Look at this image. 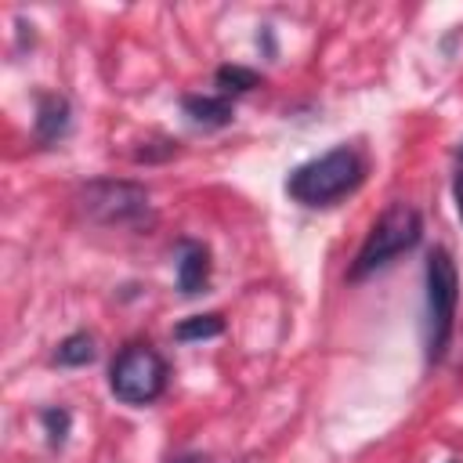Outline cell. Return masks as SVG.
<instances>
[{"instance_id":"obj_1","label":"cell","mask_w":463,"mask_h":463,"mask_svg":"<svg viewBox=\"0 0 463 463\" xmlns=\"http://www.w3.org/2000/svg\"><path fill=\"white\" fill-rule=\"evenodd\" d=\"M365 181V159L351 145H336L318 159L300 163L286 177V192L300 206H333Z\"/></svg>"},{"instance_id":"obj_2","label":"cell","mask_w":463,"mask_h":463,"mask_svg":"<svg viewBox=\"0 0 463 463\" xmlns=\"http://www.w3.org/2000/svg\"><path fill=\"white\" fill-rule=\"evenodd\" d=\"M420 235H423L420 210H416L412 203H405V199H394V203L380 213V221L369 228V235H365V242H362L354 264L347 268V279H351V282L369 279L373 271L387 268L394 257L416 250Z\"/></svg>"},{"instance_id":"obj_3","label":"cell","mask_w":463,"mask_h":463,"mask_svg":"<svg viewBox=\"0 0 463 463\" xmlns=\"http://www.w3.org/2000/svg\"><path fill=\"white\" fill-rule=\"evenodd\" d=\"M456 304H459L456 260L445 246H434L427 253V358L430 362L445 358V347L456 326Z\"/></svg>"},{"instance_id":"obj_4","label":"cell","mask_w":463,"mask_h":463,"mask_svg":"<svg viewBox=\"0 0 463 463\" xmlns=\"http://www.w3.org/2000/svg\"><path fill=\"white\" fill-rule=\"evenodd\" d=\"M109 387L127 405H152L166 391L163 354L148 344H127L109 369Z\"/></svg>"},{"instance_id":"obj_5","label":"cell","mask_w":463,"mask_h":463,"mask_svg":"<svg viewBox=\"0 0 463 463\" xmlns=\"http://www.w3.org/2000/svg\"><path fill=\"white\" fill-rule=\"evenodd\" d=\"M80 206L90 221L98 224H116V228H137L152 221V206H148V192L134 181H112V177H98L90 184L80 188Z\"/></svg>"},{"instance_id":"obj_6","label":"cell","mask_w":463,"mask_h":463,"mask_svg":"<svg viewBox=\"0 0 463 463\" xmlns=\"http://www.w3.org/2000/svg\"><path fill=\"white\" fill-rule=\"evenodd\" d=\"M72 127V109H69V98L65 94H36V119H33V130H36V141L40 145H54L69 134Z\"/></svg>"},{"instance_id":"obj_7","label":"cell","mask_w":463,"mask_h":463,"mask_svg":"<svg viewBox=\"0 0 463 463\" xmlns=\"http://www.w3.org/2000/svg\"><path fill=\"white\" fill-rule=\"evenodd\" d=\"M210 282V250L195 239L177 242V289L181 293H199Z\"/></svg>"},{"instance_id":"obj_8","label":"cell","mask_w":463,"mask_h":463,"mask_svg":"<svg viewBox=\"0 0 463 463\" xmlns=\"http://www.w3.org/2000/svg\"><path fill=\"white\" fill-rule=\"evenodd\" d=\"M181 109H184V116H188L195 127H206V130L228 127V123L235 119L232 98H224V94H184V98H181Z\"/></svg>"},{"instance_id":"obj_9","label":"cell","mask_w":463,"mask_h":463,"mask_svg":"<svg viewBox=\"0 0 463 463\" xmlns=\"http://www.w3.org/2000/svg\"><path fill=\"white\" fill-rule=\"evenodd\" d=\"M224 333V318L217 311L210 315H188L174 326V340L181 344H195V340H210V336H221Z\"/></svg>"},{"instance_id":"obj_10","label":"cell","mask_w":463,"mask_h":463,"mask_svg":"<svg viewBox=\"0 0 463 463\" xmlns=\"http://www.w3.org/2000/svg\"><path fill=\"white\" fill-rule=\"evenodd\" d=\"M94 354H98V347H94V336L90 333H69L61 344H58V351H54V362L58 365H69V369H76V365H87V362H94Z\"/></svg>"},{"instance_id":"obj_11","label":"cell","mask_w":463,"mask_h":463,"mask_svg":"<svg viewBox=\"0 0 463 463\" xmlns=\"http://www.w3.org/2000/svg\"><path fill=\"white\" fill-rule=\"evenodd\" d=\"M213 80H217V87H221L224 98L260 87V72H253V69H246V65H221V69L213 72Z\"/></svg>"},{"instance_id":"obj_12","label":"cell","mask_w":463,"mask_h":463,"mask_svg":"<svg viewBox=\"0 0 463 463\" xmlns=\"http://www.w3.org/2000/svg\"><path fill=\"white\" fill-rule=\"evenodd\" d=\"M40 423H43V430H47V441H51V445H61L65 434H69L72 416H69V409H43V412H40Z\"/></svg>"},{"instance_id":"obj_13","label":"cell","mask_w":463,"mask_h":463,"mask_svg":"<svg viewBox=\"0 0 463 463\" xmlns=\"http://www.w3.org/2000/svg\"><path fill=\"white\" fill-rule=\"evenodd\" d=\"M456 206H459V217H463V145H459V156H456Z\"/></svg>"},{"instance_id":"obj_14","label":"cell","mask_w":463,"mask_h":463,"mask_svg":"<svg viewBox=\"0 0 463 463\" xmlns=\"http://www.w3.org/2000/svg\"><path fill=\"white\" fill-rule=\"evenodd\" d=\"M170 463H210V459L199 456V452H184V456H177V459H170Z\"/></svg>"},{"instance_id":"obj_15","label":"cell","mask_w":463,"mask_h":463,"mask_svg":"<svg viewBox=\"0 0 463 463\" xmlns=\"http://www.w3.org/2000/svg\"><path fill=\"white\" fill-rule=\"evenodd\" d=\"M449 463H456V459H449Z\"/></svg>"}]
</instances>
